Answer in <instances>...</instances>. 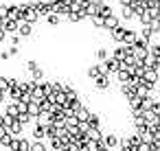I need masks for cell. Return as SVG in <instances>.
I'll return each mask as SVG.
<instances>
[{
  "label": "cell",
  "mask_w": 160,
  "mask_h": 151,
  "mask_svg": "<svg viewBox=\"0 0 160 151\" xmlns=\"http://www.w3.org/2000/svg\"><path fill=\"white\" fill-rule=\"evenodd\" d=\"M29 147H31V140L24 138V136H18V138L11 140V144H9L7 151H29Z\"/></svg>",
  "instance_id": "cell-1"
},
{
  "label": "cell",
  "mask_w": 160,
  "mask_h": 151,
  "mask_svg": "<svg viewBox=\"0 0 160 151\" xmlns=\"http://www.w3.org/2000/svg\"><path fill=\"white\" fill-rule=\"evenodd\" d=\"M142 81H145V83H147V85L153 90V85L160 81V72H158V70H145V75H142Z\"/></svg>",
  "instance_id": "cell-2"
},
{
  "label": "cell",
  "mask_w": 160,
  "mask_h": 151,
  "mask_svg": "<svg viewBox=\"0 0 160 151\" xmlns=\"http://www.w3.org/2000/svg\"><path fill=\"white\" fill-rule=\"evenodd\" d=\"M101 142L105 144V149H118V136L116 134H103Z\"/></svg>",
  "instance_id": "cell-3"
},
{
  "label": "cell",
  "mask_w": 160,
  "mask_h": 151,
  "mask_svg": "<svg viewBox=\"0 0 160 151\" xmlns=\"http://www.w3.org/2000/svg\"><path fill=\"white\" fill-rule=\"evenodd\" d=\"M110 75H99L94 81H92V85L97 88V90H110Z\"/></svg>",
  "instance_id": "cell-4"
},
{
  "label": "cell",
  "mask_w": 160,
  "mask_h": 151,
  "mask_svg": "<svg viewBox=\"0 0 160 151\" xmlns=\"http://www.w3.org/2000/svg\"><path fill=\"white\" fill-rule=\"evenodd\" d=\"M44 138H46V127L35 123L33 125V140H44Z\"/></svg>",
  "instance_id": "cell-5"
},
{
  "label": "cell",
  "mask_w": 160,
  "mask_h": 151,
  "mask_svg": "<svg viewBox=\"0 0 160 151\" xmlns=\"http://www.w3.org/2000/svg\"><path fill=\"white\" fill-rule=\"evenodd\" d=\"M127 105H129V110H132V112H136V110H142V99L134 94L132 99H127Z\"/></svg>",
  "instance_id": "cell-6"
},
{
  "label": "cell",
  "mask_w": 160,
  "mask_h": 151,
  "mask_svg": "<svg viewBox=\"0 0 160 151\" xmlns=\"http://www.w3.org/2000/svg\"><path fill=\"white\" fill-rule=\"evenodd\" d=\"M75 116H77V118H79L81 123H88V118L92 116V112H90L88 107H83V105H81V107H79V110L75 112Z\"/></svg>",
  "instance_id": "cell-7"
},
{
  "label": "cell",
  "mask_w": 160,
  "mask_h": 151,
  "mask_svg": "<svg viewBox=\"0 0 160 151\" xmlns=\"http://www.w3.org/2000/svg\"><path fill=\"white\" fill-rule=\"evenodd\" d=\"M18 33H20L22 37H29V35L33 33V27H31L29 22H20V24H18Z\"/></svg>",
  "instance_id": "cell-8"
},
{
  "label": "cell",
  "mask_w": 160,
  "mask_h": 151,
  "mask_svg": "<svg viewBox=\"0 0 160 151\" xmlns=\"http://www.w3.org/2000/svg\"><path fill=\"white\" fill-rule=\"evenodd\" d=\"M86 136H88V140H90V142H97V140H101L103 131H101V129H92V127H90V129L86 131Z\"/></svg>",
  "instance_id": "cell-9"
},
{
  "label": "cell",
  "mask_w": 160,
  "mask_h": 151,
  "mask_svg": "<svg viewBox=\"0 0 160 151\" xmlns=\"http://www.w3.org/2000/svg\"><path fill=\"white\" fill-rule=\"evenodd\" d=\"M121 94H123L125 99H132V96L136 94V90H134L129 83H121Z\"/></svg>",
  "instance_id": "cell-10"
},
{
  "label": "cell",
  "mask_w": 160,
  "mask_h": 151,
  "mask_svg": "<svg viewBox=\"0 0 160 151\" xmlns=\"http://www.w3.org/2000/svg\"><path fill=\"white\" fill-rule=\"evenodd\" d=\"M86 75H88V79H92V81H94V79L101 75V66H97V64H94V66H90V68L86 70Z\"/></svg>",
  "instance_id": "cell-11"
},
{
  "label": "cell",
  "mask_w": 160,
  "mask_h": 151,
  "mask_svg": "<svg viewBox=\"0 0 160 151\" xmlns=\"http://www.w3.org/2000/svg\"><path fill=\"white\" fill-rule=\"evenodd\" d=\"M29 151H48V147L42 142V140H31V147Z\"/></svg>",
  "instance_id": "cell-12"
},
{
  "label": "cell",
  "mask_w": 160,
  "mask_h": 151,
  "mask_svg": "<svg viewBox=\"0 0 160 151\" xmlns=\"http://www.w3.org/2000/svg\"><path fill=\"white\" fill-rule=\"evenodd\" d=\"M116 75H118V81H121V83H129V81H132V75H129L127 70H118Z\"/></svg>",
  "instance_id": "cell-13"
},
{
  "label": "cell",
  "mask_w": 160,
  "mask_h": 151,
  "mask_svg": "<svg viewBox=\"0 0 160 151\" xmlns=\"http://www.w3.org/2000/svg\"><path fill=\"white\" fill-rule=\"evenodd\" d=\"M88 125H90L92 129H101V120H99V116H97V114H92V116L88 118Z\"/></svg>",
  "instance_id": "cell-14"
},
{
  "label": "cell",
  "mask_w": 160,
  "mask_h": 151,
  "mask_svg": "<svg viewBox=\"0 0 160 151\" xmlns=\"http://www.w3.org/2000/svg\"><path fill=\"white\" fill-rule=\"evenodd\" d=\"M123 35H125V29H121V27H116V31H112V37L116 42H123Z\"/></svg>",
  "instance_id": "cell-15"
},
{
  "label": "cell",
  "mask_w": 160,
  "mask_h": 151,
  "mask_svg": "<svg viewBox=\"0 0 160 151\" xmlns=\"http://www.w3.org/2000/svg\"><path fill=\"white\" fill-rule=\"evenodd\" d=\"M149 110H151L156 116H160V101H158V99H153V101H151V105H149Z\"/></svg>",
  "instance_id": "cell-16"
},
{
  "label": "cell",
  "mask_w": 160,
  "mask_h": 151,
  "mask_svg": "<svg viewBox=\"0 0 160 151\" xmlns=\"http://www.w3.org/2000/svg\"><path fill=\"white\" fill-rule=\"evenodd\" d=\"M149 55H151L153 59H160V44H153V46L149 48Z\"/></svg>",
  "instance_id": "cell-17"
},
{
  "label": "cell",
  "mask_w": 160,
  "mask_h": 151,
  "mask_svg": "<svg viewBox=\"0 0 160 151\" xmlns=\"http://www.w3.org/2000/svg\"><path fill=\"white\" fill-rule=\"evenodd\" d=\"M97 59H99V61H105V59H108V51H105V48H99V51H97Z\"/></svg>",
  "instance_id": "cell-18"
},
{
  "label": "cell",
  "mask_w": 160,
  "mask_h": 151,
  "mask_svg": "<svg viewBox=\"0 0 160 151\" xmlns=\"http://www.w3.org/2000/svg\"><path fill=\"white\" fill-rule=\"evenodd\" d=\"M134 151H151V144H147V142H140Z\"/></svg>",
  "instance_id": "cell-19"
},
{
  "label": "cell",
  "mask_w": 160,
  "mask_h": 151,
  "mask_svg": "<svg viewBox=\"0 0 160 151\" xmlns=\"http://www.w3.org/2000/svg\"><path fill=\"white\" fill-rule=\"evenodd\" d=\"M149 35H151V27H149V24H145V27H142V37L147 40Z\"/></svg>",
  "instance_id": "cell-20"
},
{
  "label": "cell",
  "mask_w": 160,
  "mask_h": 151,
  "mask_svg": "<svg viewBox=\"0 0 160 151\" xmlns=\"http://www.w3.org/2000/svg\"><path fill=\"white\" fill-rule=\"evenodd\" d=\"M7 53H9V57H16V55L20 53V48H18V46H11V48H9Z\"/></svg>",
  "instance_id": "cell-21"
},
{
  "label": "cell",
  "mask_w": 160,
  "mask_h": 151,
  "mask_svg": "<svg viewBox=\"0 0 160 151\" xmlns=\"http://www.w3.org/2000/svg\"><path fill=\"white\" fill-rule=\"evenodd\" d=\"M0 59L7 61V59H9V53H7V51H0Z\"/></svg>",
  "instance_id": "cell-22"
},
{
  "label": "cell",
  "mask_w": 160,
  "mask_h": 151,
  "mask_svg": "<svg viewBox=\"0 0 160 151\" xmlns=\"http://www.w3.org/2000/svg\"><path fill=\"white\" fill-rule=\"evenodd\" d=\"M57 22H59L57 16H51V18H48V24H57Z\"/></svg>",
  "instance_id": "cell-23"
},
{
  "label": "cell",
  "mask_w": 160,
  "mask_h": 151,
  "mask_svg": "<svg viewBox=\"0 0 160 151\" xmlns=\"http://www.w3.org/2000/svg\"><path fill=\"white\" fill-rule=\"evenodd\" d=\"M5 101H7V92L0 90V103H5Z\"/></svg>",
  "instance_id": "cell-24"
},
{
  "label": "cell",
  "mask_w": 160,
  "mask_h": 151,
  "mask_svg": "<svg viewBox=\"0 0 160 151\" xmlns=\"http://www.w3.org/2000/svg\"><path fill=\"white\" fill-rule=\"evenodd\" d=\"M108 151H116V149H108Z\"/></svg>",
  "instance_id": "cell-25"
}]
</instances>
